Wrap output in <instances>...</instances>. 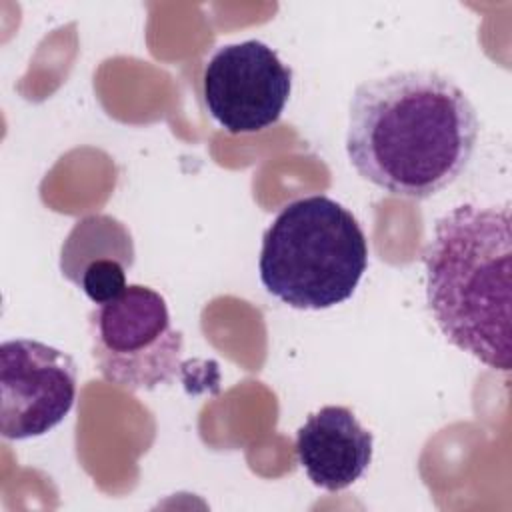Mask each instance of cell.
<instances>
[{"mask_svg":"<svg viewBox=\"0 0 512 512\" xmlns=\"http://www.w3.org/2000/svg\"><path fill=\"white\" fill-rule=\"evenodd\" d=\"M480 122L468 94L434 70H396L356 86L346 130L352 168L390 196L426 200L468 168Z\"/></svg>","mask_w":512,"mask_h":512,"instance_id":"6da1fadb","label":"cell"},{"mask_svg":"<svg viewBox=\"0 0 512 512\" xmlns=\"http://www.w3.org/2000/svg\"><path fill=\"white\" fill-rule=\"evenodd\" d=\"M428 310L450 344L510 370V208L460 204L434 224L422 254Z\"/></svg>","mask_w":512,"mask_h":512,"instance_id":"7a4b0ae2","label":"cell"},{"mask_svg":"<svg viewBox=\"0 0 512 512\" xmlns=\"http://www.w3.org/2000/svg\"><path fill=\"white\" fill-rule=\"evenodd\" d=\"M368 268V240L340 202L312 194L286 204L262 236L264 288L296 310L346 302Z\"/></svg>","mask_w":512,"mask_h":512,"instance_id":"3957f363","label":"cell"},{"mask_svg":"<svg viewBox=\"0 0 512 512\" xmlns=\"http://www.w3.org/2000/svg\"><path fill=\"white\" fill-rule=\"evenodd\" d=\"M88 330L96 370L116 388L148 392L170 384L184 368V336L164 296L150 286L128 284L118 298L96 304Z\"/></svg>","mask_w":512,"mask_h":512,"instance_id":"277c9868","label":"cell"},{"mask_svg":"<svg viewBox=\"0 0 512 512\" xmlns=\"http://www.w3.org/2000/svg\"><path fill=\"white\" fill-rule=\"evenodd\" d=\"M290 92L292 68L260 40L220 46L204 66V104L230 134H252L276 124Z\"/></svg>","mask_w":512,"mask_h":512,"instance_id":"5b68a950","label":"cell"},{"mask_svg":"<svg viewBox=\"0 0 512 512\" xmlns=\"http://www.w3.org/2000/svg\"><path fill=\"white\" fill-rule=\"evenodd\" d=\"M78 368L70 354L32 338L0 346V432L6 440L38 438L74 408Z\"/></svg>","mask_w":512,"mask_h":512,"instance_id":"8992f818","label":"cell"},{"mask_svg":"<svg viewBox=\"0 0 512 512\" xmlns=\"http://www.w3.org/2000/svg\"><path fill=\"white\" fill-rule=\"evenodd\" d=\"M374 438L348 406H322L296 432V458L308 480L328 492L352 486L372 462Z\"/></svg>","mask_w":512,"mask_h":512,"instance_id":"52a82bcc","label":"cell"},{"mask_svg":"<svg viewBox=\"0 0 512 512\" xmlns=\"http://www.w3.org/2000/svg\"><path fill=\"white\" fill-rule=\"evenodd\" d=\"M134 256L132 236L120 220L108 214H90L80 218L66 236L60 250V270L74 284L80 272L94 262L116 260L132 268Z\"/></svg>","mask_w":512,"mask_h":512,"instance_id":"ba28073f","label":"cell"}]
</instances>
